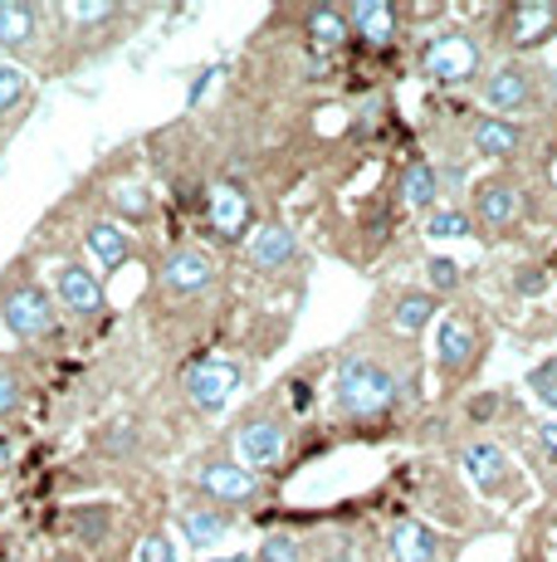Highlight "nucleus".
I'll return each mask as SVG.
<instances>
[{"instance_id": "1", "label": "nucleus", "mask_w": 557, "mask_h": 562, "mask_svg": "<svg viewBox=\"0 0 557 562\" xmlns=\"http://www.w3.org/2000/svg\"><path fill=\"white\" fill-rule=\"evenodd\" d=\"M0 328H5V338L25 352L59 348L64 333H69L55 294H49V279L35 274L30 255L10 259L5 274H0Z\"/></svg>"}, {"instance_id": "21", "label": "nucleus", "mask_w": 557, "mask_h": 562, "mask_svg": "<svg viewBox=\"0 0 557 562\" xmlns=\"http://www.w3.org/2000/svg\"><path fill=\"white\" fill-rule=\"evenodd\" d=\"M387 553L391 562H441V533L421 518H401L387 533Z\"/></svg>"}, {"instance_id": "34", "label": "nucleus", "mask_w": 557, "mask_h": 562, "mask_svg": "<svg viewBox=\"0 0 557 562\" xmlns=\"http://www.w3.org/2000/svg\"><path fill=\"white\" fill-rule=\"evenodd\" d=\"M513 284H519V294H543V289H548V269L543 265H519V279H513Z\"/></svg>"}, {"instance_id": "33", "label": "nucleus", "mask_w": 557, "mask_h": 562, "mask_svg": "<svg viewBox=\"0 0 557 562\" xmlns=\"http://www.w3.org/2000/svg\"><path fill=\"white\" fill-rule=\"evenodd\" d=\"M425 269H431V289H441V294H445V289H455V284H459V265H455V259L435 255Z\"/></svg>"}, {"instance_id": "17", "label": "nucleus", "mask_w": 557, "mask_h": 562, "mask_svg": "<svg viewBox=\"0 0 557 562\" xmlns=\"http://www.w3.org/2000/svg\"><path fill=\"white\" fill-rule=\"evenodd\" d=\"M475 352H479V333L475 323H465L455 313V318L441 323V333H435V367H441L445 382H455V376H465L469 367H475Z\"/></svg>"}, {"instance_id": "19", "label": "nucleus", "mask_w": 557, "mask_h": 562, "mask_svg": "<svg viewBox=\"0 0 557 562\" xmlns=\"http://www.w3.org/2000/svg\"><path fill=\"white\" fill-rule=\"evenodd\" d=\"M519 211H523V196H519V187H513V181H499V177L479 181V191H475V221L485 225L489 235L513 231Z\"/></svg>"}, {"instance_id": "2", "label": "nucleus", "mask_w": 557, "mask_h": 562, "mask_svg": "<svg viewBox=\"0 0 557 562\" xmlns=\"http://www.w3.org/2000/svg\"><path fill=\"white\" fill-rule=\"evenodd\" d=\"M406 396L401 376L377 352H348L333 372V406L342 420H377Z\"/></svg>"}, {"instance_id": "4", "label": "nucleus", "mask_w": 557, "mask_h": 562, "mask_svg": "<svg viewBox=\"0 0 557 562\" xmlns=\"http://www.w3.org/2000/svg\"><path fill=\"white\" fill-rule=\"evenodd\" d=\"M79 191H83V196H93V211L113 215V221L127 225V231L157 221V191L147 187L143 177H133V171H113L109 161H103V167L93 171Z\"/></svg>"}, {"instance_id": "29", "label": "nucleus", "mask_w": 557, "mask_h": 562, "mask_svg": "<svg viewBox=\"0 0 557 562\" xmlns=\"http://www.w3.org/2000/svg\"><path fill=\"white\" fill-rule=\"evenodd\" d=\"M133 562H181V548L171 543V528L167 524L143 528L133 543Z\"/></svg>"}, {"instance_id": "27", "label": "nucleus", "mask_w": 557, "mask_h": 562, "mask_svg": "<svg viewBox=\"0 0 557 562\" xmlns=\"http://www.w3.org/2000/svg\"><path fill=\"white\" fill-rule=\"evenodd\" d=\"M30 372H25V362H15V358H0V420H15L20 411L30 406Z\"/></svg>"}, {"instance_id": "32", "label": "nucleus", "mask_w": 557, "mask_h": 562, "mask_svg": "<svg viewBox=\"0 0 557 562\" xmlns=\"http://www.w3.org/2000/svg\"><path fill=\"white\" fill-rule=\"evenodd\" d=\"M528 386H533V396H538V406L557 411V362L533 367V372H528Z\"/></svg>"}, {"instance_id": "38", "label": "nucleus", "mask_w": 557, "mask_h": 562, "mask_svg": "<svg viewBox=\"0 0 557 562\" xmlns=\"http://www.w3.org/2000/svg\"><path fill=\"white\" fill-rule=\"evenodd\" d=\"M211 562H254L250 553H230V558H211Z\"/></svg>"}, {"instance_id": "10", "label": "nucleus", "mask_w": 557, "mask_h": 562, "mask_svg": "<svg viewBox=\"0 0 557 562\" xmlns=\"http://www.w3.org/2000/svg\"><path fill=\"white\" fill-rule=\"evenodd\" d=\"M288 456V426L270 411H250V416H240V426H235V460L245 464V470L264 474L274 470V464H284Z\"/></svg>"}, {"instance_id": "11", "label": "nucleus", "mask_w": 557, "mask_h": 562, "mask_svg": "<svg viewBox=\"0 0 557 562\" xmlns=\"http://www.w3.org/2000/svg\"><path fill=\"white\" fill-rule=\"evenodd\" d=\"M206 225L225 245H240L254 235V201L240 181H211L206 187Z\"/></svg>"}, {"instance_id": "16", "label": "nucleus", "mask_w": 557, "mask_h": 562, "mask_svg": "<svg viewBox=\"0 0 557 562\" xmlns=\"http://www.w3.org/2000/svg\"><path fill=\"white\" fill-rule=\"evenodd\" d=\"M245 259H250L254 274H278V269H288L298 259V235L284 221L254 225V235L245 240Z\"/></svg>"}, {"instance_id": "8", "label": "nucleus", "mask_w": 557, "mask_h": 562, "mask_svg": "<svg viewBox=\"0 0 557 562\" xmlns=\"http://www.w3.org/2000/svg\"><path fill=\"white\" fill-rule=\"evenodd\" d=\"M79 250H83V259H89L93 269H99V279H113L117 269L137 255V240H133V231H127V225L113 221V215L83 211L79 215Z\"/></svg>"}, {"instance_id": "13", "label": "nucleus", "mask_w": 557, "mask_h": 562, "mask_svg": "<svg viewBox=\"0 0 557 562\" xmlns=\"http://www.w3.org/2000/svg\"><path fill=\"white\" fill-rule=\"evenodd\" d=\"M421 69L431 74L435 83H465L479 74V45L475 35H465V30H445V35H435L431 45L421 49Z\"/></svg>"}, {"instance_id": "3", "label": "nucleus", "mask_w": 557, "mask_h": 562, "mask_svg": "<svg viewBox=\"0 0 557 562\" xmlns=\"http://www.w3.org/2000/svg\"><path fill=\"white\" fill-rule=\"evenodd\" d=\"M49 294H55L64 323H73V328H93V323L109 318V289L83 255L49 259Z\"/></svg>"}, {"instance_id": "36", "label": "nucleus", "mask_w": 557, "mask_h": 562, "mask_svg": "<svg viewBox=\"0 0 557 562\" xmlns=\"http://www.w3.org/2000/svg\"><path fill=\"white\" fill-rule=\"evenodd\" d=\"M39 562H93V558H83L79 548H55V553H45Z\"/></svg>"}, {"instance_id": "31", "label": "nucleus", "mask_w": 557, "mask_h": 562, "mask_svg": "<svg viewBox=\"0 0 557 562\" xmlns=\"http://www.w3.org/2000/svg\"><path fill=\"white\" fill-rule=\"evenodd\" d=\"M304 558H308V548L298 533H270L260 543V553H254V562H304Z\"/></svg>"}, {"instance_id": "26", "label": "nucleus", "mask_w": 557, "mask_h": 562, "mask_svg": "<svg viewBox=\"0 0 557 562\" xmlns=\"http://www.w3.org/2000/svg\"><path fill=\"white\" fill-rule=\"evenodd\" d=\"M435 196H441V171L431 167V161H411V167L401 171V201L411 205V211H435Z\"/></svg>"}, {"instance_id": "14", "label": "nucleus", "mask_w": 557, "mask_h": 562, "mask_svg": "<svg viewBox=\"0 0 557 562\" xmlns=\"http://www.w3.org/2000/svg\"><path fill=\"white\" fill-rule=\"evenodd\" d=\"M113 533H117V504H109V499L69 504V514H64V538H69V548H79L83 558L109 553Z\"/></svg>"}, {"instance_id": "9", "label": "nucleus", "mask_w": 557, "mask_h": 562, "mask_svg": "<svg viewBox=\"0 0 557 562\" xmlns=\"http://www.w3.org/2000/svg\"><path fill=\"white\" fill-rule=\"evenodd\" d=\"M216 279H220L216 255L201 250V245H177V250H167L162 265H157V294L162 299H201Z\"/></svg>"}, {"instance_id": "15", "label": "nucleus", "mask_w": 557, "mask_h": 562, "mask_svg": "<svg viewBox=\"0 0 557 562\" xmlns=\"http://www.w3.org/2000/svg\"><path fill=\"white\" fill-rule=\"evenodd\" d=\"M230 528H235V514L216 509V504H206V499H186L177 509V533L191 553H211L216 543L230 538Z\"/></svg>"}, {"instance_id": "22", "label": "nucleus", "mask_w": 557, "mask_h": 562, "mask_svg": "<svg viewBox=\"0 0 557 562\" xmlns=\"http://www.w3.org/2000/svg\"><path fill=\"white\" fill-rule=\"evenodd\" d=\"M342 15H348L352 35H362L367 45H391L396 40V5H387V0H352V5H342Z\"/></svg>"}, {"instance_id": "7", "label": "nucleus", "mask_w": 557, "mask_h": 562, "mask_svg": "<svg viewBox=\"0 0 557 562\" xmlns=\"http://www.w3.org/2000/svg\"><path fill=\"white\" fill-rule=\"evenodd\" d=\"M245 386V367L235 358H196L181 372V396L196 416H220Z\"/></svg>"}, {"instance_id": "18", "label": "nucleus", "mask_w": 557, "mask_h": 562, "mask_svg": "<svg viewBox=\"0 0 557 562\" xmlns=\"http://www.w3.org/2000/svg\"><path fill=\"white\" fill-rule=\"evenodd\" d=\"M557 25V5L553 0H528V5H509L503 10V40L509 49H533L553 35Z\"/></svg>"}, {"instance_id": "35", "label": "nucleus", "mask_w": 557, "mask_h": 562, "mask_svg": "<svg viewBox=\"0 0 557 562\" xmlns=\"http://www.w3.org/2000/svg\"><path fill=\"white\" fill-rule=\"evenodd\" d=\"M538 450L548 460H557V420H543V426H538Z\"/></svg>"}, {"instance_id": "6", "label": "nucleus", "mask_w": 557, "mask_h": 562, "mask_svg": "<svg viewBox=\"0 0 557 562\" xmlns=\"http://www.w3.org/2000/svg\"><path fill=\"white\" fill-rule=\"evenodd\" d=\"M49 49V5L35 0H0V54H10V64L30 69L45 64Z\"/></svg>"}, {"instance_id": "28", "label": "nucleus", "mask_w": 557, "mask_h": 562, "mask_svg": "<svg viewBox=\"0 0 557 562\" xmlns=\"http://www.w3.org/2000/svg\"><path fill=\"white\" fill-rule=\"evenodd\" d=\"M431 318H435V294H421V289H406L391 308V328L406 333V338H416Z\"/></svg>"}, {"instance_id": "24", "label": "nucleus", "mask_w": 557, "mask_h": 562, "mask_svg": "<svg viewBox=\"0 0 557 562\" xmlns=\"http://www.w3.org/2000/svg\"><path fill=\"white\" fill-rule=\"evenodd\" d=\"M30 103H35V74L10 64V59H0V123H5V117H20Z\"/></svg>"}, {"instance_id": "25", "label": "nucleus", "mask_w": 557, "mask_h": 562, "mask_svg": "<svg viewBox=\"0 0 557 562\" xmlns=\"http://www.w3.org/2000/svg\"><path fill=\"white\" fill-rule=\"evenodd\" d=\"M469 143H475L479 157H509V153H519L523 133H519V123H509V117H479Z\"/></svg>"}, {"instance_id": "23", "label": "nucleus", "mask_w": 557, "mask_h": 562, "mask_svg": "<svg viewBox=\"0 0 557 562\" xmlns=\"http://www.w3.org/2000/svg\"><path fill=\"white\" fill-rule=\"evenodd\" d=\"M304 35H308V45H314V49L333 54V49H342L352 40V30H348V15H342V5H314L304 15Z\"/></svg>"}, {"instance_id": "20", "label": "nucleus", "mask_w": 557, "mask_h": 562, "mask_svg": "<svg viewBox=\"0 0 557 562\" xmlns=\"http://www.w3.org/2000/svg\"><path fill=\"white\" fill-rule=\"evenodd\" d=\"M459 470H465L485 494L513 490V464H509V456H503L499 446H485V440H479V446H465V450H459Z\"/></svg>"}, {"instance_id": "12", "label": "nucleus", "mask_w": 557, "mask_h": 562, "mask_svg": "<svg viewBox=\"0 0 557 562\" xmlns=\"http://www.w3.org/2000/svg\"><path fill=\"white\" fill-rule=\"evenodd\" d=\"M479 99H485L489 117H513V113H528L533 99H538V69L523 59H509L479 83Z\"/></svg>"}, {"instance_id": "5", "label": "nucleus", "mask_w": 557, "mask_h": 562, "mask_svg": "<svg viewBox=\"0 0 557 562\" xmlns=\"http://www.w3.org/2000/svg\"><path fill=\"white\" fill-rule=\"evenodd\" d=\"M186 484L196 490V499L216 504V509H254L264 499V480L254 470H245L240 460H225V456H201L186 470Z\"/></svg>"}, {"instance_id": "37", "label": "nucleus", "mask_w": 557, "mask_h": 562, "mask_svg": "<svg viewBox=\"0 0 557 562\" xmlns=\"http://www.w3.org/2000/svg\"><path fill=\"white\" fill-rule=\"evenodd\" d=\"M5 460H10V436L0 430V464H5Z\"/></svg>"}, {"instance_id": "30", "label": "nucleus", "mask_w": 557, "mask_h": 562, "mask_svg": "<svg viewBox=\"0 0 557 562\" xmlns=\"http://www.w3.org/2000/svg\"><path fill=\"white\" fill-rule=\"evenodd\" d=\"M469 225L475 221H469L459 205H435V211L425 215V235H431V240H465V235H475Z\"/></svg>"}]
</instances>
